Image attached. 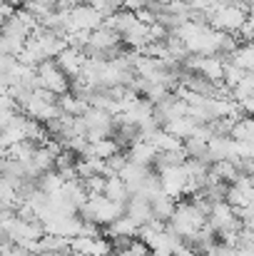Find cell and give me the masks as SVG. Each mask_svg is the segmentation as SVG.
<instances>
[{"label": "cell", "mask_w": 254, "mask_h": 256, "mask_svg": "<svg viewBox=\"0 0 254 256\" xmlns=\"http://www.w3.org/2000/svg\"><path fill=\"white\" fill-rule=\"evenodd\" d=\"M122 214H125V204L112 202V199L105 196V194L90 196L83 206H80V216H83L85 222H95V224H100L102 229L110 226L112 222H117Z\"/></svg>", "instance_id": "obj_1"}, {"label": "cell", "mask_w": 254, "mask_h": 256, "mask_svg": "<svg viewBox=\"0 0 254 256\" xmlns=\"http://www.w3.org/2000/svg\"><path fill=\"white\" fill-rule=\"evenodd\" d=\"M125 214L132 216L140 226H145V224H150V222L155 219L152 202H150L147 196H142V194H132V196H130V202L125 204Z\"/></svg>", "instance_id": "obj_2"}, {"label": "cell", "mask_w": 254, "mask_h": 256, "mask_svg": "<svg viewBox=\"0 0 254 256\" xmlns=\"http://www.w3.org/2000/svg\"><path fill=\"white\" fill-rule=\"evenodd\" d=\"M127 154H130V160L132 162H137V164H147V167H155V160H157V154H160V150L147 140V137H142L140 142H135L130 150H127Z\"/></svg>", "instance_id": "obj_3"}, {"label": "cell", "mask_w": 254, "mask_h": 256, "mask_svg": "<svg viewBox=\"0 0 254 256\" xmlns=\"http://www.w3.org/2000/svg\"><path fill=\"white\" fill-rule=\"evenodd\" d=\"M105 234H107L110 239H120V236H130V239H135V236H140V224H137L132 216L122 214L117 222H112L110 226H105Z\"/></svg>", "instance_id": "obj_4"}, {"label": "cell", "mask_w": 254, "mask_h": 256, "mask_svg": "<svg viewBox=\"0 0 254 256\" xmlns=\"http://www.w3.org/2000/svg\"><path fill=\"white\" fill-rule=\"evenodd\" d=\"M105 196H110L112 202H120V204H127L130 196H132V189L130 184L120 176V174H112L107 176V184H105Z\"/></svg>", "instance_id": "obj_5"}, {"label": "cell", "mask_w": 254, "mask_h": 256, "mask_svg": "<svg viewBox=\"0 0 254 256\" xmlns=\"http://www.w3.org/2000/svg\"><path fill=\"white\" fill-rule=\"evenodd\" d=\"M38 147H40L38 142H33V140H23V142H15V144L5 147L3 152H5V157H10V160H18V162H30V160L35 157Z\"/></svg>", "instance_id": "obj_6"}, {"label": "cell", "mask_w": 254, "mask_h": 256, "mask_svg": "<svg viewBox=\"0 0 254 256\" xmlns=\"http://www.w3.org/2000/svg\"><path fill=\"white\" fill-rule=\"evenodd\" d=\"M177 209V199L169 196V194H160L155 202H152V212H155V219L162 222V224H169L172 214Z\"/></svg>", "instance_id": "obj_7"}, {"label": "cell", "mask_w": 254, "mask_h": 256, "mask_svg": "<svg viewBox=\"0 0 254 256\" xmlns=\"http://www.w3.org/2000/svg\"><path fill=\"white\" fill-rule=\"evenodd\" d=\"M85 186H87V192H90V196H100V194H105V184H107V176L105 174H95V176H87L83 179Z\"/></svg>", "instance_id": "obj_8"}]
</instances>
